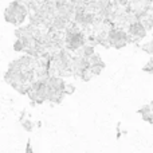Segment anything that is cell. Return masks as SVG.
Instances as JSON below:
<instances>
[{"label":"cell","instance_id":"8fae6325","mask_svg":"<svg viewBox=\"0 0 153 153\" xmlns=\"http://www.w3.org/2000/svg\"><path fill=\"white\" fill-rule=\"evenodd\" d=\"M24 153H34V149H32V145H31V141H27V145H26V151Z\"/></svg>","mask_w":153,"mask_h":153},{"label":"cell","instance_id":"52a82bcc","mask_svg":"<svg viewBox=\"0 0 153 153\" xmlns=\"http://www.w3.org/2000/svg\"><path fill=\"white\" fill-rule=\"evenodd\" d=\"M12 48L15 53H24V51H26V46L23 45V42H22L20 39H16L15 42H13Z\"/></svg>","mask_w":153,"mask_h":153},{"label":"cell","instance_id":"8992f818","mask_svg":"<svg viewBox=\"0 0 153 153\" xmlns=\"http://www.w3.org/2000/svg\"><path fill=\"white\" fill-rule=\"evenodd\" d=\"M20 124H22V126H23V129L26 130V132H32L34 128H35V124L28 118H24L23 121H20Z\"/></svg>","mask_w":153,"mask_h":153},{"label":"cell","instance_id":"7a4b0ae2","mask_svg":"<svg viewBox=\"0 0 153 153\" xmlns=\"http://www.w3.org/2000/svg\"><path fill=\"white\" fill-rule=\"evenodd\" d=\"M128 34L130 35L132 43H133V42H140L141 39H144V38L146 36V34H148V31H146L145 27L141 24V22L136 20L128 27Z\"/></svg>","mask_w":153,"mask_h":153},{"label":"cell","instance_id":"30bf717a","mask_svg":"<svg viewBox=\"0 0 153 153\" xmlns=\"http://www.w3.org/2000/svg\"><path fill=\"white\" fill-rule=\"evenodd\" d=\"M143 70H144V71H146V73H151V74H153V58L145 65V66H144Z\"/></svg>","mask_w":153,"mask_h":153},{"label":"cell","instance_id":"5b68a950","mask_svg":"<svg viewBox=\"0 0 153 153\" xmlns=\"http://www.w3.org/2000/svg\"><path fill=\"white\" fill-rule=\"evenodd\" d=\"M87 63H89V67L91 66H101V67H105V63L102 62V59H101V56L98 55V54H94V55H91L89 59H87Z\"/></svg>","mask_w":153,"mask_h":153},{"label":"cell","instance_id":"9c48e42d","mask_svg":"<svg viewBox=\"0 0 153 153\" xmlns=\"http://www.w3.org/2000/svg\"><path fill=\"white\" fill-rule=\"evenodd\" d=\"M75 90H76L75 85H73V83H66L63 93H65V95H71V94H74V93H75Z\"/></svg>","mask_w":153,"mask_h":153},{"label":"cell","instance_id":"3957f363","mask_svg":"<svg viewBox=\"0 0 153 153\" xmlns=\"http://www.w3.org/2000/svg\"><path fill=\"white\" fill-rule=\"evenodd\" d=\"M47 86L50 90H54V91H59V93H63L65 90V86H66V82L62 76H58V75H50L47 79Z\"/></svg>","mask_w":153,"mask_h":153},{"label":"cell","instance_id":"ba28073f","mask_svg":"<svg viewBox=\"0 0 153 153\" xmlns=\"http://www.w3.org/2000/svg\"><path fill=\"white\" fill-rule=\"evenodd\" d=\"M141 48H143L145 53L151 54L153 56V39L149 40V42H146V43H144V45H141Z\"/></svg>","mask_w":153,"mask_h":153},{"label":"cell","instance_id":"6da1fadb","mask_svg":"<svg viewBox=\"0 0 153 153\" xmlns=\"http://www.w3.org/2000/svg\"><path fill=\"white\" fill-rule=\"evenodd\" d=\"M30 10L26 3L22 0L12 1L4 11V20L13 26H22L27 18H28Z\"/></svg>","mask_w":153,"mask_h":153},{"label":"cell","instance_id":"277c9868","mask_svg":"<svg viewBox=\"0 0 153 153\" xmlns=\"http://www.w3.org/2000/svg\"><path fill=\"white\" fill-rule=\"evenodd\" d=\"M138 114H140L141 118H143L145 122H149L152 118V116H153V110H152L151 105L141 106V109H138Z\"/></svg>","mask_w":153,"mask_h":153}]
</instances>
